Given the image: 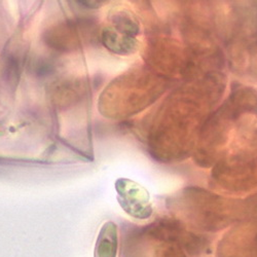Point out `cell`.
<instances>
[{"mask_svg":"<svg viewBox=\"0 0 257 257\" xmlns=\"http://www.w3.org/2000/svg\"><path fill=\"white\" fill-rule=\"evenodd\" d=\"M101 39L103 46L107 50L121 56L134 54L139 47L137 38L123 34L115 30L112 26H106L103 29Z\"/></svg>","mask_w":257,"mask_h":257,"instance_id":"cell-2","label":"cell"},{"mask_svg":"<svg viewBox=\"0 0 257 257\" xmlns=\"http://www.w3.org/2000/svg\"><path fill=\"white\" fill-rule=\"evenodd\" d=\"M118 231L117 225L112 221L105 222L97 237L94 257H117Z\"/></svg>","mask_w":257,"mask_h":257,"instance_id":"cell-3","label":"cell"},{"mask_svg":"<svg viewBox=\"0 0 257 257\" xmlns=\"http://www.w3.org/2000/svg\"><path fill=\"white\" fill-rule=\"evenodd\" d=\"M114 186L117 202L128 216L139 220L152 217L153 203L151 195L144 186L127 178H118Z\"/></svg>","mask_w":257,"mask_h":257,"instance_id":"cell-1","label":"cell"},{"mask_svg":"<svg viewBox=\"0 0 257 257\" xmlns=\"http://www.w3.org/2000/svg\"><path fill=\"white\" fill-rule=\"evenodd\" d=\"M112 26L115 30L126 34L128 36L135 37L140 33V25L137 19L128 12L121 11L117 12L112 16Z\"/></svg>","mask_w":257,"mask_h":257,"instance_id":"cell-4","label":"cell"},{"mask_svg":"<svg viewBox=\"0 0 257 257\" xmlns=\"http://www.w3.org/2000/svg\"><path fill=\"white\" fill-rule=\"evenodd\" d=\"M78 4H80L81 6H88V9H90V7H94V9H97L102 6L104 2H79Z\"/></svg>","mask_w":257,"mask_h":257,"instance_id":"cell-5","label":"cell"}]
</instances>
